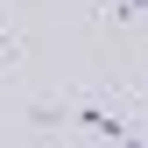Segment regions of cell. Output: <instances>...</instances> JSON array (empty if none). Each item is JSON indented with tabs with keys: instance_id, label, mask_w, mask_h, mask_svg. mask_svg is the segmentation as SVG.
<instances>
[{
	"instance_id": "1",
	"label": "cell",
	"mask_w": 148,
	"mask_h": 148,
	"mask_svg": "<svg viewBox=\"0 0 148 148\" xmlns=\"http://www.w3.org/2000/svg\"><path fill=\"white\" fill-rule=\"evenodd\" d=\"M35 120H49V127H64V120H71V127H92V134H134L120 99H78V92H71V99H57V106H42Z\"/></svg>"
},
{
	"instance_id": "2",
	"label": "cell",
	"mask_w": 148,
	"mask_h": 148,
	"mask_svg": "<svg viewBox=\"0 0 148 148\" xmlns=\"http://www.w3.org/2000/svg\"><path fill=\"white\" fill-rule=\"evenodd\" d=\"M14 71H21V42H14L7 14H0V78H14Z\"/></svg>"
}]
</instances>
